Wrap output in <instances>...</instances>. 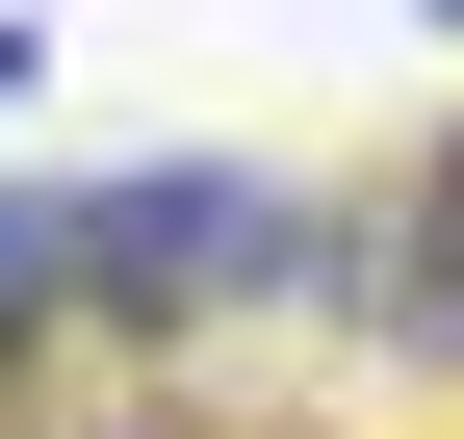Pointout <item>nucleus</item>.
Wrapping results in <instances>:
<instances>
[{
  "label": "nucleus",
  "instance_id": "f257e3e1",
  "mask_svg": "<svg viewBox=\"0 0 464 439\" xmlns=\"http://www.w3.org/2000/svg\"><path fill=\"white\" fill-rule=\"evenodd\" d=\"M26 259L52 310H258V285H335V207L258 155H155V181H26Z\"/></svg>",
  "mask_w": 464,
  "mask_h": 439
},
{
  "label": "nucleus",
  "instance_id": "f03ea898",
  "mask_svg": "<svg viewBox=\"0 0 464 439\" xmlns=\"http://www.w3.org/2000/svg\"><path fill=\"white\" fill-rule=\"evenodd\" d=\"M335 285H362V337H387V362H464V130H439V155H387V207L335 233Z\"/></svg>",
  "mask_w": 464,
  "mask_h": 439
},
{
  "label": "nucleus",
  "instance_id": "7ed1b4c3",
  "mask_svg": "<svg viewBox=\"0 0 464 439\" xmlns=\"http://www.w3.org/2000/svg\"><path fill=\"white\" fill-rule=\"evenodd\" d=\"M26 310H52V259H26V181H0V337H26Z\"/></svg>",
  "mask_w": 464,
  "mask_h": 439
},
{
  "label": "nucleus",
  "instance_id": "20e7f679",
  "mask_svg": "<svg viewBox=\"0 0 464 439\" xmlns=\"http://www.w3.org/2000/svg\"><path fill=\"white\" fill-rule=\"evenodd\" d=\"M439 26H464V0H439Z\"/></svg>",
  "mask_w": 464,
  "mask_h": 439
}]
</instances>
